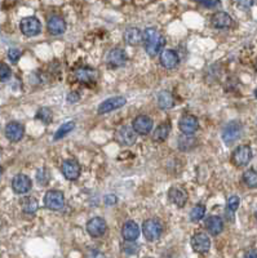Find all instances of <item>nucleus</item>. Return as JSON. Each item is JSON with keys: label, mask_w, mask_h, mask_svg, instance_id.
Wrapping results in <instances>:
<instances>
[{"label": "nucleus", "mask_w": 257, "mask_h": 258, "mask_svg": "<svg viewBox=\"0 0 257 258\" xmlns=\"http://www.w3.org/2000/svg\"><path fill=\"white\" fill-rule=\"evenodd\" d=\"M145 50L150 57H155L162 52L163 47L166 44V40L155 28L149 27L144 31V38H142Z\"/></svg>", "instance_id": "nucleus-1"}, {"label": "nucleus", "mask_w": 257, "mask_h": 258, "mask_svg": "<svg viewBox=\"0 0 257 258\" xmlns=\"http://www.w3.org/2000/svg\"><path fill=\"white\" fill-rule=\"evenodd\" d=\"M163 226L162 222L156 218H150L146 219L142 223V234L146 240L149 241H155L158 240L159 237L162 236Z\"/></svg>", "instance_id": "nucleus-2"}, {"label": "nucleus", "mask_w": 257, "mask_h": 258, "mask_svg": "<svg viewBox=\"0 0 257 258\" xmlns=\"http://www.w3.org/2000/svg\"><path fill=\"white\" fill-rule=\"evenodd\" d=\"M242 132H243V127H242V124L239 121H230L222 129V140H224L226 145L230 146L239 140L240 136H242Z\"/></svg>", "instance_id": "nucleus-3"}, {"label": "nucleus", "mask_w": 257, "mask_h": 258, "mask_svg": "<svg viewBox=\"0 0 257 258\" xmlns=\"http://www.w3.org/2000/svg\"><path fill=\"white\" fill-rule=\"evenodd\" d=\"M20 28H21L24 35L31 38V36H36L40 34V31H42V23H40L38 18L34 17V16H30V17H25L24 20H21Z\"/></svg>", "instance_id": "nucleus-4"}, {"label": "nucleus", "mask_w": 257, "mask_h": 258, "mask_svg": "<svg viewBox=\"0 0 257 258\" xmlns=\"http://www.w3.org/2000/svg\"><path fill=\"white\" fill-rule=\"evenodd\" d=\"M44 205L51 211H60L65 205L64 194L58 190L47 191L46 196H44Z\"/></svg>", "instance_id": "nucleus-5"}, {"label": "nucleus", "mask_w": 257, "mask_h": 258, "mask_svg": "<svg viewBox=\"0 0 257 258\" xmlns=\"http://www.w3.org/2000/svg\"><path fill=\"white\" fill-rule=\"evenodd\" d=\"M252 159V149L250 146L242 145L238 146L234 152H232L231 162L235 164L236 166H244L250 163Z\"/></svg>", "instance_id": "nucleus-6"}, {"label": "nucleus", "mask_w": 257, "mask_h": 258, "mask_svg": "<svg viewBox=\"0 0 257 258\" xmlns=\"http://www.w3.org/2000/svg\"><path fill=\"white\" fill-rule=\"evenodd\" d=\"M115 140L122 146H132L137 141V133L130 127H122L115 133Z\"/></svg>", "instance_id": "nucleus-7"}, {"label": "nucleus", "mask_w": 257, "mask_h": 258, "mask_svg": "<svg viewBox=\"0 0 257 258\" xmlns=\"http://www.w3.org/2000/svg\"><path fill=\"white\" fill-rule=\"evenodd\" d=\"M179 128L183 133V136H193L199 128V120L197 119V117L186 114V115L181 117L180 121H179Z\"/></svg>", "instance_id": "nucleus-8"}, {"label": "nucleus", "mask_w": 257, "mask_h": 258, "mask_svg": "<svg viewBox=\"0 0 257 258\" xmlns=\"http://www.w3.org/2000/svg\"><path fill=\"white\" fill-rule=\"evenodd\" d=\"M126 102H127V99L124 98V97H122V95H115V97L105 99V101L100 105L99 109H97V113H99L100 115L111 113L114 110H118L120 109V107H123L124 105H126Z\"/></svg>", "instance_id": "nucleus-9"}, {"label": "nucleus", "mask_w": 257, "mask_h": 258, "mask_svg": "<svg viewBox=\"0 0 257 258\" xmlns=\"http://www.w3.org/2000/svg\"><path fill=\"white\" fill-rule=\"evenodd\" d=\"M153 125H154V123H153L152 117H148V115H138L133 120L132 128L137 135L146 136L152 132Z\"/></svg>", "instance_id": "nucleus-10"}, {"label": "nucleus", "mask_w": 257, "mask_h": 258, "mask_svg": "<svg viewBox=\"0 0 257 258\" xmlns=\"http://www.w3.org/2000/svg\"><path fill=\"white\" fill-rule=\"evenodd\" d=\"M106 61H107V65L111 66V68H122V66L127 64L128 57L124 49H122V48H114V49H111L107 53Z\"/></svg>", "instance_id": "nucleus-11"}, {"label": "nucleus", "mask_w": 257, "mask_h": 258, "mask_svg": "<svg viewBox=\"0 0 257 258\" xmlns=\"http://www.w3.org/2000/svg\"><path fill=\"white\" fill-rule=\"evenodd\" d=\"M106 230H107V223L101 217H95V218L89 219L88 223H87V233L92 237L103 236Z\"/></svg>", "instance_id": "nucleus-12"}, {"label": "nucleus", "mask_w": 257, "mask_h": 258, "mask_svg": "<svg viewBox=\"0 0 257 258\" xmlns=\"http://www.w3.org/2000/svg\"><path fill=\"white\" fill-rule=\"evenodd\" d=\"M61 170H62V174H64L66 180L75 181L80 176L81 169L77 160L67 159L65 160L64 163H62V165H61Z\"/></svg>", "instance_id": "nucleus-13"}, {"label": "nucleus", "mask_w": 257, "mask_h": 258, "mask_svg": "<svg viewBox=\"0 0 257 258\" xmlns=\"http://www.w3.org/2000/svg\"><path fill=\"white\" fill-rule=\"evenodd\" d=\"M47 28L52 35H62L66 31V22L58 14H53L47 20Z\"/></svg>", "instance_id": "nucleus-14"}, {"label": "nucleus", "mask_w": 257, "mask_h": 258, "mask_svg": "<svg viewBox=\"0 0 257 258\" xmlns=\"http://www.w3.org/2000/svg\"><path fill=\"white\" fill-rule=\"evenodd\" d=\"M25 136V128L21 123L18 121H11L7 124L5 127V137L11 142H18L21 141Z\"/></svg>", "instance_id": "nucleus-15"}, {"label": "nucleus", "mask_w": 257, "mask_h": 258, "mask_svg": "<svg viewBox=\"0 0 257 258\" xmlns=\"http://www.w3.org/2000/svg\"><path fill=\"white\" fill-rule=\"evenodd\" d=\"M31 180L26 174H17L12 180V188L16 194H26L31 190Z\"/></svg>", "instance_id": "nucleus-16"}, {"label": "nucleus", "mask_w": 257, "mask_h": 258, "mask_svg": "<svg viewBox=\"0 0 257 258\" xmlns=\"http://www.w3.org/2000/svg\"><path fill=\"white\" fill-rule=\"evenodd\" d=\"M191 247L197 253H207L211 248V240L206 234L198 233L191 237Z\"/></svg>", "instance_id": "nucleus-17"}, {"label": "nucleus", "mask_w": 257, "mask_h": 258, "mask_svg": "<svg viewBox=\"0 0 257 258\" xmlns=\"http://www.w3.org/2000/svg\"><path fill=\"white\" fill-rule=\"evenodd\" d=\"M180 62V57L176 50L164 49L160 53V65L166 69H175Z\"/></svg>", "instance_id": "nucleus-18"}, {"label": "nucleus", "mask_w": 257, "mask_h": 258, "mask_svg": "<svg viewBox=\"0 0 257 258\" xmlns=\"http://www.w3.org/2000/svg\"><path fill=\"white\" fill-rule=\"evenodd\" d=\"M124 42L127 43L128 46L136 47L142 43V38H144V32L138 27H128L126 28V31L123 34Z\"/></svg>", "instance_id": "nucleus-19"}, {"label": "nucleus", "mask_w": 257, "mask_h": 258, "mask_svg": "<svg viewBox=\"0 0 257 258\" xmlns=\"http://www.w3.org/2000/svg\"><path fill=\"white\" fill-rule=\"evenodd\" d=\"M97 71L91 68H79L75 71V78L77 82L83 83V84H89V83H95L97 80Z\"/></svg>", "instance_id": "nucleus-20"}, {"label": "nucleus", "mask_w": 257, "mask_h": 258, "mask_svg": "<svg viewBox=\"0 0 257 258\" xmlns=\"http://www.w3.org/2000/svg\"><path fill=\"white\" fill-rule=\"evenodd\" d=\"M168 198L179 208H182L187 203V192L181 188H172L168 191Z\"/></svg>", "instance_id": "nucleus-21"}, {"label": "nucleus", "mask_w": 257, "mask_h": 258, "mask_svg": "<svg viewBox=\"0 0 257 258\" xmlns=\"http://www.w3.org/2000/svg\"><path fill=\"white\" fill-rule=\"evenodd\" d=\"M122 235L124 241H136V239L140 236V227L134 221H127L122 229Z\"/></svg>", "instance_id": "nucleus-22"}, {"label": "nucleus", "mask_w": 257, "mask_h": 258, "mask_svg": "<svg viewBox=\"0 0 257 258\" xmlns=\"http://www.w3.org/2000/svg\"><path fill=\"white\" fill-rule=\"evenodd\" d=\"M211 23L216 28H228L231 26L232 20L226 12H217L211 17Z\"/></svg>", "instance_id": "nucleus-23"}, {"label": "nucleus", "mask_w": 257, "mask_h": 258, "mask_svg": "<svg viewBox=\"0 0 257 258\" xmlns=\"http://www.w3.org/2000/svg\"><path fill=\"white\" fill-rule=\"evenodd\" d=\"M206 227H207L208 233L216 236V235L221 234L222 230H224V221L219 216H211L206 221Z\"/></svg>", "instance_id": "nucleus-24"}, {"label": "nucleus", "mask_w": 257, "mask_h": 258, "mask_svg": "<svg viewBox=\"0 0 257 258\" xmlns=\"http://www.w3.org/2000/svg\"><path fill=\"white\" fill-rule=\"evenodd\" d=\"M172 131V125L169 123L160 124L153 133V141L154 142H164L168 138L169 133Z\"/></svg>", "instance_id": "nucleus-25"}, {"label": "nucleus", "mask_w": 257, "mask_h": 258, "mask_svg": "<svg viewBox=\"0 0 257 258\" xmlns=\"http://www.w3.org/2000/svg\"><path fill=\"white\" fill-rule=\"evenodd\" d=\"M158 105L160 109L168 110L175 106V97L168 91H162L158 94Z\"/></svg>", "instance_id": "nucleus-26"}, {"label": "nucleus", "mask_w": 257, "mask_h": 258, "mask_svg": "<svg viewBox=\"0 0 257 258\" xmlns=\"http://www.w3.org/2000/svg\"><path fill=\"white\" fill-rule=\"evenodd\" d=\"M21 208L24 211V213L26 214H34L36 213L39 208V203L35 198L32 196H26L21 200Z\"/></svg>", "instance_id": "nucleus-27"}, {"label": "nucleus", "mask_w": 257, "mask_h": 258, "mask_svg": "<svg viewBox=\"0 0 257 258\" xmlns=\"http://www.w3.org/2000/svg\"><path fill=\"white\" fill-rule=\"evenodd\" d=\"M75 128V123L74 121H66V123H64L62 125H61L58 129L56 131V133H54V136H53V140L54 141H57V140H61V138H64L65 136H67L69 133H70L73 129Z\"/></svg>", "instance_id": "nucleus-28"}, {"label": "nucleus", "mask_w": 257, "mask_h": 258, "mask_svg": "<svg viewBox=\"0 0 257 258\" xmlns=\"http://www.w3.org/2000/svg\"><path fill=\"white\" fill-rule=\"evenodd\" d=\"M35 119L36 120H40L43 124H51L53 120L52 110L48 109V107H40V109L36 111Z\"/></svg>", "instance_id": "nucleus-29"}, {"label": "nucleus", "mask_w": 257, "mask_h": 258, "mask_svg": "<svg viewBox=\"0 0 257 258\" xmlns=\"http://www.w3.org/2000/svg\"><path fill=\"white\" fill-rule=\"evenodd\" d=\"M195 145H197V140L191 137V136H181V137H179V149L181 151L191 150Z\"/></svg>", "instance_id": "nucleus-30"}, {"label": "nucleus", "mask_w": 257, "mask_h": 258, "mask_svg": "<svg viewBox=\"0 0 257 258\" xmlns=\"http://www.w3.org/2000/svg\"><path fill=\"white\" fill-rule=\"evenodd\" d=\"M243 182L250 188H257V172L255 169H248L243 174Z\"/></svg>", "instance_id": "nucleus-31"}, {"label": "nucleus", "mask_w": 257, "mask_h": 258, "mask_svg": "<svg viewBox=\"0 0 257 258\" xmlns=\"http://www.w3.org/2000/svg\"><path fill=\"white\" fill-rule=\"evenodd\" d=\"M206 214V205L205 204H197L190 211V221L191 222H198L201 221Z\"/></svg>", "instance_id": "nucleus-32"}, {"label": "nucleus", "mask_w": 257, "mask_h": 258, "mask_svg": "<svg viewBox=\"0 0 257 258\" xmlns=\"http://www.w3.org/2000/svg\"><path fill=\"white\" fill-rule=\"evenodd\" d=\"M239 203L240 199L238 196H235V195L230 196L229 200H228V207H226V213L229 214V217H231L235 213V211L239 207Z\"/></svg>", "instance_id": "nucleus-33"}, {"label": "nucleus", "mask_w": 257, "mask_h": 258, "mask_svg": "<svg viewBox=\"0 0 257 258\" xmlns=\"http://www.w3.org/2000/svg\"><path fill=\"white\" fill-rule=\"evenodd\" d=\"M50 170L46 169V168H42L36 172V181L40 186H47L50 182Z\"/></svg>", "instance_id": "nucleus-34"}, {"label": "nucleus", "mask_w": 257, "mask_h": 258, "mask_svg": "<svg viewBox=\"0 0 257 258\" xmlns=\"http://www.w3.org/2000/svg\"><path fill=\"white\" fill-rule=\"evenodd\" d=\"M140 249L138 244H136L134 241H124L122 244V251L126 253V255H136Z\"/></svg>", "instance_id": "nucleus-35"}, {"label": "nucleus", "mask_w": 257, "mask_h": 258, "mask_svg": "<svg viewBox=\"0 0 257 258\" xmlns=\"http://www.w3.org/2000/svg\"><path fill=\"white\" fill-rule=\"evenodd\" d=\"M12 76V70L7 64L0 62V82H7Z\"/></svg>", "instance_id": "nucleus-36"}, {"label": "nucleus", "mask_w": 257, "mask_h": 258, "mask_svg": "<svg viewBox=\"0 0 257 258\" xmlns=\"http://www.w3.org/2000/svg\"><path fill=\"white\" fill-rule=\"evenodd\" d=\"M21 56L22 52L20 49H17V48H11V49L8 50V58H9L12 64H17L18 60L21 58Z\"/></svg>", "instance_id": "nucleus-37"}, {"label": "nucleus", "mask_w": 257, "mask_h": 258, "mask_svg": "<svg viewBox=\"0 0 257 258\" xmlns=\"http://www.w3.org/2000/svg\"><path fill=\"white\" fill-rule=\"evenodd\" d=\"M199 4H201L202 7L215 8V7H217V5H220V1H217V0H211V1H208V0H203V1H199Z\"/></svg>", "instance_id": "nucleus-38"}, {"label": "nucleus", "mask_w": 257, "mask_h": 258, "mask_svg": "<svg viewBox=\"0 0 257 258\" xmlns=\"http://www.w3.org/2000/svg\"><path fill=\"white\" fill-rule=\"evenodd\" d=\"M103 202H105L106 205H115L116 202H118V198H116L115 195H106L105 199H103Z\"/></svg>", "instance_id": "nucleus-39"}, {"label": "nucleus", "mask_w": 257, "mask_h": 258, "mask_svg": "<svg viewBox=\"0 0 257 258\" xmlns=\"http://www.w3.org/2000/svg\"><path fill=\"white\" fill-rule=\"evenodd\" d=\"M79 99H80V95H79V93L77 92H71L70 94L67 95V102L77 103Z\"/></svg>", "instance_id": "nucleus-40"}, {"label": "nucleus", "mask_w": 257, "mask_h": 258, "mask_svg": "<svg viewBox=\"0 0 257 258\" xmlns=\"http://www.w3.org/2000/svg\"><path fill=\"white\" fill-rule=\"evenodd\" d=\"M85 258H103V255L100 251H96V249H92L87 253Z\"/></svg>", "instance_id": "nucleus-41"}, {"label": "nucleus", "mask_w": 257, "mask_h": 258, "mask_svg": "<svg viewBox=\"0 0 257 258\" xmlns=\"http://www.w3.org/2000/svg\"><path fill=\"white\" fill-rule=\"evenodd\" d=\"M244 258H257V252L255 249H251V251L247 252Z\"/></svg>", "instance_id": "nucleus-42"}, {"label": "nucleus", "mask_w": 257, "mask_h": 258, "mask_svg": "<svg viewBox=\"0 0 257 258\" xmlns=\"http://www.w3.org/2000/svg\"><path fill=\"white\" fill-rule=\"evenodd\" d=\"M1 174H3V168L0 166V178H1Z\"/></svg>", "instance_id": "nucleus-43"}, {"label": "nucleus", "mask_w": 257, "mask_h": 258, "mask_svg": "<svg viewBox=\"0 0 257 258\" xmlns=\"http://www.w3.org/2000/svg\"><path fill=\"white\" fill-rule=\"evenodd\" d=\"M255 95H256V98H257V89H256V91H255Z\"/></svg>", "instance_id": "nucleus-44"}, {"label": "nucleus", "mask_w": 257, "mask_h": 258, "mask_svg": "<svg viewBox=\"0 0 257 258\" xmlns=\"http://www.w3.org/2000/svg\"><path fill=\"white\" fill-rule=\"evenodd\" d=\"M255 68H256V71H257V62H256V65H255Z\"/></svg>", "instance_id": "nucleus-45"}, {"label": "nucleus", "mask_w": 257, "mask_h": 258, "mask_svg": "<svg viewBox=\"0 0 257 258\" xmlns=\"http://www.w3.org/2000/svg\"><path fill=\"white\" fill-rule=\"evenodd\" d=\"M256 218H257V212H256Z\"/></svg>", "instance_id": "nucleus-46"}]
</instances>
